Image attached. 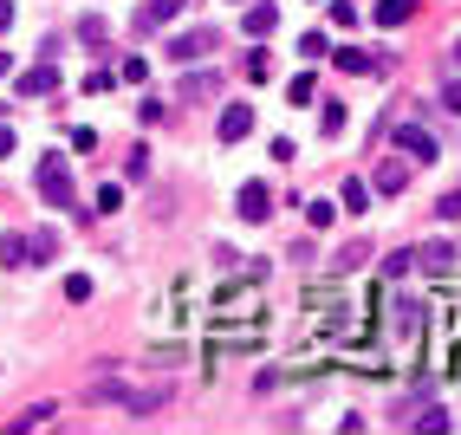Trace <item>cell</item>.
<instances>
[{
	"instance_id": "6da1fadb",
	"label": "cell",
	"mask_w": 461,
	"mask_h": 435,
	"mask_svg": "<svg viewBox=\"0 0 461 435\" xmlns=\"http://www.w3.org/2000/svg\"><path fill=\"white\" fill-rule=\"evenodd\" d=\"M40 195H46L52 208H78V189H72L66 157H46V163H40Z\"/></svg>"
},
{
	"instance_id": "7a4b0ae2",
	"label": "cell",
	"mask_w": 461,
	"mask_h": 435,
	"mask_svg": "<svg viewBox=\"0 0 461 435\" xmlns=\"http://www.w3.org/2000/svg\"><path fill=\"white\" fill-rule=\"evenodd\" d=\"M396 150H403V157H416V163H436V157H442L436 137H429L422 123H396Z\"/></svg>"
},
{
	"instance_id": "3957f363",
	"label": "cell",
	"mask_w": 461,
	"mask_h": 435,
	"mask_svg": "<svg viewBox=\"0 0 461 435\" xmlns=\"http://www.w3.org/2000/svg\"><path fill=\"white\" fill-rule=\"evenodd\" d=\"M202 52H214V33H208V26H195V33H176V40H169V59H176V66H195Z\"/></svg>"
},
{
	"instance_id": "277c9868",
	"label": "cell",
	"mask_w": 461,
	"mask_h": 435,
	"mask_svg": "<svg viewBox=\"0 0 461 435\" xmlns=\"http://www.w3.org/2000/svg\"><path fill=\"white\" fill-rule=\"evenodd\" d=\"M455 260H461V254H455L448 240H429V247H416V267H422V273H455Z\"/></svg>"
},
{
	"instance_id": "5b68a950",
	"label": "cell",
	"mask_w": 461,
	"mask_h": 435,
	"mask_svg": "<svg viewBox=\"0 0 461 435\" xmlns=\"http://www.w3.org/2000/svg\"><path fill=\"white\" fill-rule=\"evenodd\" d=\"M59 91V66H33V72H20V98H52Z\"/></svg>"
},
{
	"instance_id": "8992f818",
	"label": "cell",
	"mask_w": 461,
	"mask_h": 435,
	"mask_svg": "<svg viewBox=\"0 0 461 435\" xmlns=\"http://www.w3.org/2000/svg\"><path fill=\"white\" fill-rule=\"evenodd\" d=\"M182 7H189V0H149V7L137 14V33H157V26H169Z\"/></svg>"
},
{
	"instance_id": "52a82bcc",
	"label": "cell",
	"mask_w": 461,
	"mask_h": 435,
	"mask_svg": "<svg viewBox=\"0 0 461 435\" xmlns=\"http://www.w3.org/2000/svg\"><path fill=\"white\" fill-rule=\"evenodd\" d=\"M331 59H338V72H351V78L384 72V59H377V52H364V46H345V52H331Z\"/></svg>"
},
{
	"instance_id": "ba28073f",
	"label": "cell",
	"mask_w": 461,
	"mask_h": 435,
	"mask_svg": "<svg viewBox=\"0 0 461 435\" xmlns=\"http://www.w3.org/2000/svg\"><path fill=\"white\" fill-rule=\"evenodd\" d=\"M267 214H273L267 182H248V189H240V222H267Z\"/></svg>"
},
{
	"instance_id": "9c48e42d",
	"label": "cell",
	"mask_w": 461,
	"mask_h": 435,
	"mask_svg": "<svg viewBox=\"0 0 461 435\" xmlns=\"http://www.w3.org/2000/svg\"><path fill=\"white\" fill-rule=\"evenodd\" d=\"M248 131H254V104H228L221 111V143H240Z\"/></svg>"
},
{
	"instance_id": "30bf717a",
	"label": "cell",
	"mask_w": 461,
	"mask_h": 435,
	"mask_svg": "<svg viewBox=\"0 0 461 435\" xmlns=\"http://www.w3.org/2000/svg\"><path fill=\"white\" fill-rule=\"evenodd\" d=\"M403 189H410V163H396V157H390V163L377 169V195H403Z\"/></svg>"
},
{
	"instance_id": "8fae6325",
	"label": "cell",
	"mask_w": 461,
	"mask_h": 435,
	"mask_svg": "<svg viewBox=\"0 0 461 435\" xmlns=\"http://www.w3.org/2000/svg\"><path fill=\"white\" fill-rule=\"evenodd\" d=\"M416 20V0H377V26H410Z\"/></svg>"
},
{
	"instance_id": "7c38bea8",
	"label": "cell",
	"mask_w": 461,
	"mask_h": 435,
	"mask_svg": "<svg viewBox=\"0 0 461 435\" xmlns=\"http://www.w3.org/2000/svg\"><path fill=\"white\" fill-rule=\"evenodd\" d=\"M240 26H248V40H267L273 26H280V14H273V7H248V20H240Z\"/></svg>"
},
{
	"instance_id": "4fadbf2b",
	"label": "cell",
	"mask_w": 461,
	"mask_h": 435,
	"mask_svg": "<svg viewBox=\"0 0 461 435\" xmlns=\"http://www.w3.org/2000/svg\"><path fill=\"white\" fill-rule=\"evenodd\" d=\"M214 85H221L214 72H189V78H182V98H214Z\"/></svg>"
},
{
	"instance_id": "5bb4252c",
	"label": "cell",
	"mask_w": 461,
	"mask_h": 435,
	"mask_svg": "<svg viewBox=\"0 0 461 435\" xmlns=\"http://www.w3.org/2000/svg\"><path fill=\"white\" fill-rule=\"evenodd\" d=\"M0 260H7V267H26V260H33V247H26L20 234H7V240H0Z\"/></svg>"
},
{
	"instance_id": "9a60e30c",
	"label": "cell",
	"mask_w": 461,
	"mask_h": 435,
	"mask_svg": "<svg viewBox=\"0 0 461 435\" xmlns=\"http://www.w3.org/2000/svg\"><path fill=\"white\" fill-rule=\"evenodd\" d=\"M59 410H52V403H33V410H26V416H14V429H46Z\"/></svg>"
},
{
	"instance_id": "2e32d148",
	"label": "cell",
	"mask_w": 461,
	"mask_h": 435,
	"mask_svg": "<svg viewBox=\"0 0 461 435\" xmlns=\"http://www.w3.org/2000/svg\"><path fill=\"white\" fill-rule=\"evenodd\" d=\"M78 40H85V46H104V40H111V26L91 14V20H78Z\"/></svg>"
},
{
	"instance_id": "e0dca14e",
	"label": "cell",
	"mask_w": 461,
	"mask_h": 435,
	"mask_svg": "<svg viewBox=\"0 0 461 435\" xmlns=\"http://www.w3.org/2000/svg\"><path fill=\"white\" fill-rule=\"evenodd\" d=\"M26 247H33V260H52V254H59V234H52V228H40Z\"/></svg>"
},
{
	"instance_id": "ac0fdd59",
	"label": "cell",
	"mask_w": 461,
	"mask_h": 435,
	"mask_svg": "<svg viewBox=\"0 0 461 435\" xmlns=\"http://www.w3.org/2000/svg\"><path fill=\"white\" fill-rule=\"evenodd\" d=\"M319 131H325V137L345 131V104H325V111H319Z\"/></svg>"
},
{
	"instance_id": "d6986e66",
	"label": "cell",
	"mask_w": 461,
	"mask_h": 435,
	"mask_svg": "<svg viewBox=\"0 0 461 435\" xmlns=\"http://www.w3.org/2000/svg\"><path fill=\"white\" fill-rule=\"evenodd\" d=\"M345 208H357V214H364V208H371V189H364V182H357V176L345 182Z\"/></svg>"
},
{
	"instance_id": "ffe728a7",
	"label": "cell",
	"mask_w": 461,
	"mask_h": 435,
	"mask_svg": "<svg viewBox=\"0 0 461 435\" xmlns=\"http://www.w3.org/2000/svg\"><path fill=\"white\" fill-rule=\"evenodd\" d=\"M117 208H124V189H117V182H104V189H98V214H117Z\"/></svg>"
},
{
	"instance_id": "44dd1931",
	"label": "cell",
	"mask_w": 461,
	"mask_h": 435,
	"mask_svg": "<svg viewBox=\"0 0 461 435\" xmlns=\"http://www.w3.org/2000/svg\"><path fill=\"white\" fill-rule=\"evenodd\" d=\"M286 98H293V104H312V72H299V78L286 85Z\"/></svg>"
},
{
	"instance_id": "7402d4cb",
	"label": "cell",
	"mask_w": 461,
	"mask_h": 435,
	"mask_svg": "<svg viewBox=\"0 0 461 435\" xmlns=\"http://www.w3.org/2000/svg\"><path fill=\"white\" fill-rule=\"evenodd\" d=\"M331 214H338L331 202H305V222H312V228H331Z\"/></svg>"
},
{
	"instance_id": "603a6c76",
	"label": "cell",
	"mask_w": 461,
	"mask_h": 435,
	"mask_svg": "<svg viewBox=\"0 0 461 435\" xmlns=\"http://www.w3.org/2000/svg\"><path fill=\"white\" fill-rule=\"evenodd\" d=\"M410 267H416V254H410V247H403V254H390V260H384V273H390V279H403Z\"/></svg>"
},
{
	"instance_id": "cb8c5ba5",
	"label": "cell",
	"mask_w": 461,
	"mask_h": 435,
	"mask_svg": "<svg viewBox=\"0 0 461 435\" xmlns=\"http://www.w3.org/2000/svg\"><path fill=\"white\" fill-rule=\"evenodd\" d=\"M66 299H72V305H85V299H91V279H85V273H72V279H66Z\"/></svg>"
},
{
	"instance_id": "d4e9b609",
	"label": "cell",
	"mask_w": 461,
	"mask_h": 435,
	"mask_svg": "<svg viewBox=\"0 0 461 435\" xmlns=\"http://www.w3.org/2000/svg\"><path fill=\"white\" fill-rule=\"evenodd\" d=\"M416 429H422V435H442V429H448V416H442V410H422V416H416Z\"/></svg>"
},
{
	"instance_id": "484cf974",
	"label": "cell",
	"mask_w": 461,
	"mask_h": 435,
	"mask_svg": "<svg viewBox=\"0 0 461 435\" xmlns=\"http://www.w3.org/2000/svg\"><path fill=\"white\" fill-rule=\"evenodd\" d=\"M436 214H442V222H461V189H448V195L436 202Z\"/></svg>"
},
{
	"instance_id": "4316f807",
	"label": "cell",
	"mask_w": 461,
	"mask_h": 435,
	"mask_svg": "<svg viewBox=\"0 0 461 435\" xmlns=\"http://www.w3.org/2000/svg\"><path fill=\"white\" fill-rule=\"evenodd\" d=\"M331 26H357V7H351V0H331Z\"/></svg>"
},
{
	"instance_id": "83f0119b",
	"label": "cell",
	"mask_w": 461,
	"mask_h": 435,
	"mask_svg": "<svg viewBox=\"0 0 461 435\" xmlns=\"http://www.w3.org/2000/svg\"><path fill=\"white\" fill-rule=\"evenodd\" d=\"M117 78H131V85H143V78H149V59H124V72H117Z\"/></svg>"
},
{
	"instance_id": "f1b7e54d",
	"label": "cell",
	"mask_w": 461,
	"mask_h": 435,
	"mask_svg": "<svg viewBox=\"0 0 461 435\" xmlns=\"http://www.w3.org/2000/svg\"><path fill=\"white\" fill-rule=\"evenodd\" d=\"M299 52H305V59H325L331 46H325V33H305V40H299Z\"/></svg>"
},
{
	"instance_id": "f546056e",
	"label": "cell",
	"mask_w": 461,
	"mask_h": 435,
	"mask_svg": "<svg viewBox=\"0 0 461 435\" xmlns=\"http://www.w3.org/2000/svg\"><path fill=\"white\" fill-rule=\"evenodd\" d=\"M267 72H273V59H267V52H248V78H254V85H260V78H267Z\"/></svg>"
},
{
	"instance_id": "4dcf8cb0",
	"label": "cell",
	"mask_w": 461,
	"mask_h": 435,
	"mask_svg": "<svg viewBox=\"0 0 461 435\" xmlns=\"http://www.w3.org/2000/svg\"><path fill=\"white\" fill-rule=\"evenodd\" d=\"M124 176L137 182V176H149V150H131V163H124Z\"/></svg>"
},
{
	"instance_id": "1f68e13d",
	"label": "cell",
	"mask_w": 461,
	"mask_h": 435,
	"mask_svg": "<svg viewBox=\"0 0 461 435\" xmlns=\"http://www.w3.org/2000/svg\"><path fill=\"white\" fill-rule=\"evenodd\" d=\"M442 104H448V111H455V117H461V78H455V85H448V91H442Z\"/></svg>"
},
{
	"instance_id": "d6a6232c",
	"label": "cell",
	"mask_w": 461,
	"mask_h": 435,
	"mask_svg": "<svg viewBox=\"0 0 461 435\" xmlns=\"http://www.w3.org/2000/svg\"><path fill=\"white\" fill-rule=\"evenodd\" d=\"M7 157H14V131L0 123V163H7Z\"/></svg>"
},
{
	"instance_id": "836d02e7",
	"label": "cell",
	"mask_w": 461,
	"mask_h": 435,
	"mask_svg": "<svg viewBox=\"0 0 461 435\" xmlns=\"http://www.w3.org/2000/svg\"><path fill=\"white\" fill-rule=\"evenodd\" d=\"M7 26H14V0H0V33H7Z\"/></svg>"
},
{
	"instance_id": "e575fe53",
	"label": "cell",
	"mask_w": 461,
	"mask_h": 435,
	"mask_svg": "<svg viewBox=\"0 0 461 435\" xmlns=\"http://www.w3.org/2000/svg\"><path fill=\"white\" fill-rule=\"evenodd\" d=\"M7 72H14V59H7V52H0V78H7Z\"/></svg>"
},
{
	"instance_id": "d590c367",
	"label": "cell",
	"mask_w": 461,
	"mask_h": 435,
	"mask_svg": "<svg viewBox=\"0 0 461 435\" xmlns=\"http://www.w3.org/2000/svg\"><path fill=\"white\" fill-rule=\"evenodd\" d=\"M455 66H461V40H455Z\"/></svg>"
}]
</instances>
